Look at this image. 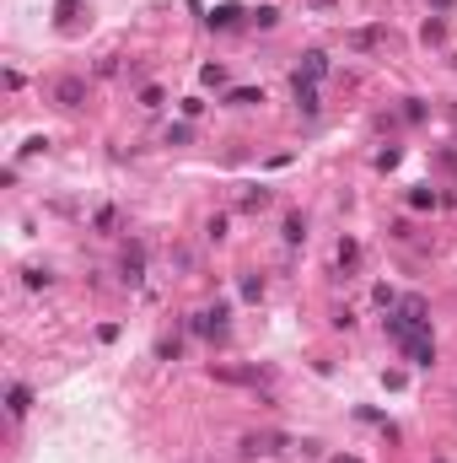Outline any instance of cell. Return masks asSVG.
Masks as SVG:
<instances>
[{"label":"cell","mask_w":457,"mask_h":463,"mask_svg":"<svg viewBox=\"0 0 457 463\" xmlns=\"http://www.w3.org/2000/svg\"><path fill=\"white\" fill-rule=\"evenodd\" d=\"M54 103H60V108H81L86 103V81L81 76H60V81H54Z\"/></svg>","instance_id":"6da1fadb"},{"label":"cell","mask_w":457,"mask_h":463,"mask_svg":"<svg viewBox=\"0 0 457 463\" xmlns=\"http://www.w3.org/2000/svg\"><path fill=\"white\" fill-rule=\"evenodd\" d=\"M285 447V437H275V431H253V437H242V452H248V458H258V452H280Z\"/></svg>","instance_id":"7a4b0ae2"},{"label":"cell","mask_w":457,"mask_h":463,"mask_svg":"<svg viewBox=\"0 0 457 463\" xmlns=\"http://www.w3.org/2000/svg\"><path fill=\"white\" fill-rule=\"evenodd\" d=\"M290 92H296V108L307 113V119H317V108H323V103H317V81H290Z\"/></svg>","instance_id":"3957f363"},{"label":"cell","mask_w":457,"mask_h":463,"mask_svg":"<svg viewBox=\"0 0 457 463\" xmlns=\"http://www.w3.org/2000/svg\"><path fill=\"white\" fill-rule=\"evenodd\" d=\"M140 275H145V248H140V243H130V254H124V281L140 286Z\"/></svg>","instance_id":"277c9868"},{"label":"cell","mask_w":457,"mask_h":463,"mask_svg":"<svg viewBox=\"0 0 457 463\" xmlns=\"http://www.w3.org/2000/svg\"><path fill=\"white\" fill-rule=\"evenodd\" d=\"M27 404H33V393H27L22 383H11V393H6V410H11L16 420H22V415H27Z\"/></svg>","instance_id":"5b68a950"},{"label":"cell","mask_w":457,"mask_h":463,"mask_svg":"<svg viewBox=\"0 0 457 463\" xmlns=\"http://www.w3.org/2000/svg\"><path fill=\"white\" fill-rule=\"evenodd\" d=\"M323 71H328V60H323V54L312 49V54H307V60H301V71H296V76H301V81H317V76H323Z\"/></svg>","instance_id":"8992f818"},{"label":"cell","mask_w":457,"mask_h":463,"mask_svg":"<svg viewBox=\"0 0 457 463\" xmlns=\"http://www.w3.org/2000/svg\"><path fill=\"white\" fill-rule=\"evenodd\" d=\"M350 43H355V49H377V43H382V27H355Z\"/></svg>","instance_id":"52a82bcc"},{"label":"cell","mask_w":457,"mask_h":463,"mask_svg":"<svg viewBox=\"0 0 457 463\" xmlns=\"http://www.w3.org/2000/svg\"><path fill=\"white\" fill-rule=\"evenodd\" d=\"M22 286H27V291H43V286H54V275H48V269H22Z\"/></svg>","instance_id":"ba28073f"},{"label":"cell","mask_w":457,"mask_h":463,"mask_svg":"<svg viewBox=\"0 0 457 463\" xmlns=\"http://www.w3.org/2000/svg\"><path fill=\"white\" fill-rule=\"evenodd\" d=\"M253 103H264V92H253V86H237V92H231V108H253Z\"/></svg>","instance_id":"9c48e42d"},{"label":"cell","mask_w":457,"mask_h":463,"mask_svg":"<svg viewBox=\"0 0 457 463\" xmlns=\"http://www.w3.org/2000/svg\"><path fill=\"white\" fill-rule=\"evenodd\" d=\"M285 243H307V221L301 216H285Z\"/></svg>","instance_id":"30bf717a"},{"label":"cell","mask_w":457,"mask_h":463,"mask_svg":"<svg viewBox=\"0 0 457 463\" xmlns=\"http://www.w3.org/2000/svg\"><path fill=\"white\" fill-rule=\"evenodd\" d=\"M237 6H216V11H210V27H231V22H237Z\"/></svg>","instance_id":"8fae6325"},{"label":"cell","mask_w":457,"mask_h":463,"mask_svg":"<svg viewBox=\"0 0 457 463\" xmlns=\"http://www.w3.org/2000/svg\"><path fill=\"white\" fill-rule=\"evenodd\" d=\"M269 205V189H248V194H242V210H264Z\"/></svg>","instance_id":"7c38bea8"},{"label":"cell","mask_w":457,"mask_h":463,"mask_svg":"<svg viewBox=\"0 0 457 463\" xmlns=\"http://www.w3.org/2000/svg\"><path fill=\"white\" fill-rule=\"evenodd\" d=\"M242 296H248V302H258V296H264V281H258V275H248V281H242Z\"/></svg>","instance_id":"4fadbf2b"},{"label":"cell","mask_w":457,"mask_h":463,"mask_svg":"<svg viewBox=\"0 0 457 463\" xmlns=\"http://www.w3.org/2000/svg\"><path fill=\"white\" fill-rule=\"evenodd\" d=\"M205 237H210V243H221V237H226V216H210V227H205Z\"/></svg>","instance_id":"5bb4252c"},{"label":"cell","mask_w":457,"mask_h":463,"mask_svg":"<svg viewBox=\"0 0 457 463\" xmlns=\"http://www.w3.org/2000/svg\"><path fill=\"white\" fill-rule=\"evenodd\" d=\"M404 119L420 124V119H425V103H420V98H409V103H404Z\"/></svg>","instance_id":"9a60e30c"},{"label":"cell","mask_w":457,"mask_h":463,"mask_svg":"<svg viewBox=\"0 0 457 463\" xmlns=\"http://www.w3.org/2000/svg\"><path fill=\"white\" fill-rule=\"evenodd\" d=\"M140 108H162V86H145V92H140Z\"/></svg>","instance_id":"2e32d148"},{"label":"cell","mask_w":457,"mask_h":463,"mask_svg":"<svg viewBox=\"0 0 457 463\" xmlns=\"http://www.w3.org/2000/svg\"><path fill=\"white\" fill-rule=\"evenodd\" d=\"M119 227V210H97V232H113Z\"/></svg>","instance_id":"e0dca14e"},{"label":"cell","mask_w":457,"mask_h":463,"mask_svg":"<svg viewBox=\"0 0 457 463\" xmlns=\"http://www.w3.org/2000/svg\"><path fill=\"white\" fill-rule=\"evenodd\" d=\"M355 259H361V248H355V243L345 237V243H339V264H355Z\"/></svg>","instance_id":"ac0fdd59"},{"label":"cell","mask_w":457,"mask_h":463,"mask_svg":"<svg viewBox=\"0 0 457 463\" xmlns=\"http://www.w3.org/2000/svg\"><path fill=\"white\" fill-rule=\"evenodd\" d=\"M420 38H425V43H441V38H446V27H441V22H425V33H420Z\"/></svg>","instance_id":"d6986e66"},{"label":"cell","mask_w":457,"mask_h":463,"mask_svg":"<svg viewBox=\"0 0 457 463\" xmlns=\"http://www.w3.org/2000/svg\"><path fill=\"white\" fill-rule=\"evenodd\" d=\"M317 6H334V0H317Z\"/></svg>","instance_id":"ffe728a7"},{"label":"cell","mask_w":457,"mask_h":463,"mask_svg":"<svg viewBox=\"0 0 457 463\" xmlns=\"http://www.w3.org/2000/svg\"><path fill=\"white\" fill-rule=\"evenodd\" d=\"M339 463H355V458H339Z\"/></svg>","instance_id":"44dd1931"}]
</instances>
